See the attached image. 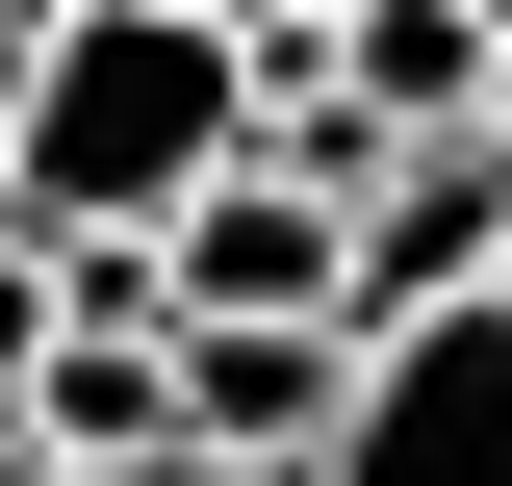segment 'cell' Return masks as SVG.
<instances>
[{"mask_svg": "<svg viewBox=\"0 0 512 486\" xmlns=\"http://www.w3.org/2000/svg\"><path fill=\"white\" fill-rule=\"evenodd\" d=\"M256 26H333V0H256Z\"/></svg>", "mask_w": 512, "mask_h": 486, "instance_id": "9", "label": "cell"}, {"mask_svg": "<svg viewBox=\"0 0 512 486\" xmlns=\"http://www.w3.org/2000/svg\"><path fill=\"white\" fill-rule=\"evenodd\" d=\"M333 435H359V333H180V461L333 486Z\"/></svg>", "mask_w": 512, "mask_h": 486, "instance_id": "3", "label": "cell"}, {"mask_svg": "<svg viewBox=\"0 0 512 486\" xmlns=\"http://www.w3.org/2000/svg\"><path fill=\"white\" fill-rule=\"evenodd\" d=\"M333 486H512V307L384 333V359H359V435H333Z\"/></svg>", "mask_w": 512, "mask_h": 486, "instance_id": "2", "label": "cell"}, {"mask_svg": "<svg viewBox=\"0 0 512 486\" xmlns=\"http://www.w3.org/2000/svg\"><path fill=\"white\" fill-rule=\"evenodd\" d=\"M128 486H231V461H128Z\"/></svg>", "mask_w": 512, "mask_h": 486, "instance_id": "8", "label": "cell"}, {"mask_svg": "<svg viewBox=\"0 0 512 486\" xmlns=\"http://www.w3.org/2000/svg\"><path fill=\"white\" fill-rule=\"evenodd\" d=\"M461 26H487V52H512V0H461Z\"/></svg>", "mask_w": 512, "mask_h": 486, "instance_id": "10", "label": "cell"}, {"mask_svg": "<svg viewBox=\"0 0 512 486\" xmlns=\"http://www.w3.org/2000/svg\"><path fill=\"white\" fill-rule=\"evenodd\" d=\"M205 180H256V77H231V26H154V0H77L52 52L0 77V231L26 256H77V231H180Z\"/></svg>", "mask_w": 512, "mask_h": 486, "instance_id": "1", "label": "cell"}, {"mask_svg": "<svg viewBox=\"0 0 512 486\" xmlns=\"http://www.w3.org/2000/svg\"><path fill=\"white\" fill-rule=\"evenodd\" d=\"M154 307H180V333H333V205L308 180H205L180 231H154Z\"/></svg>", "mask_w": 512, "mask_h": 486, "instance_id": "4", "label": "cell"}, {"mask_svg": "<svg viewBox=\"0 0 512 486\" xmlns=\"http://www.w3.org/2000/svg\"><path fill=\"white\" fill-rule=\"evenodd\" d=\"M154 26H256V0H154Z\"/></svg>", "mask_w": 512, "mask_h": 486, "instance_id": "7", "label": "cell"}, {"mask_svg": "<svg viewBox=\"0 0 512 486\" xmlns=\"http://www.w3.org/2000/svg\"><path fill=\"white\" fill-rule=\"evenodd\" d=\"M52 26H77V0H0V77H26V52H52Z\"/></svg>", "mask_w": 512, "mask_h": 486, "instance_id": "6", "label": "cell"}, {"mask_svg": "<svg viewBox=\"0 0 512 486\" xmlns=\"http://www.w3.org/2000/svg\"><path fill=\"white\" fill-rule=\"evenodd\" d=\"M26 410H52V282H26V231H0V486H26Z\"/></svg>", "mask_w": 512, "mask_h": 486, "instance_id": "5", "label": "cell"}]
</instances>
